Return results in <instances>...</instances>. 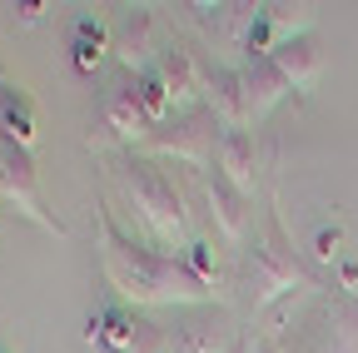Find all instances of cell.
Returning a JSON list of instances; mask_svg holds the SVG:
<instances>
[{
	"label": "cell",
	"instance_id": "cb8c5ba5",
	"mask_svg": "<svg viewBox=\"0 0 358 353\" xmlns=\"http://www.w3.org/2000/svg\"><path fill=\"white\" fill-rule=\"evenodd\" d=\"M244 353H274V348H268V338H254V333H249V338H244Z\"/></svg>",
	"mask_w": 358,
	"mask_h": 353
},
{
	"label": "cell",
	"instance_id": "8fae6325",
	"mask_svg": "<svg viewBox=\"0 0 358 353\" xmlns=\"http://www.w3.org/2000/svg\"><path fill=\"white\" fill-rule=\"evenodd\" d=\"M204 105L219 115L224 129H249V124H254V110H249V80H244V65H214V70H209Z\"/></svg>",
	"mask_w": 358,
	"mask_h": 353
},
{
	"label": "cell",
	"instance_id": "3957f363",
	"mask_svg": "<svg viewBox=\"0 0 358 353\" xmlns=\"http://www.w3.org/2000/svg\"><path fill=\"white\" fill-rule=\"evenodd\" d=\"M294 289H324L319 279H313L303 269V259L294 254L279 214H268L264 234L244 249V264H239V294L244 303L254 308V314H264V308H274L279 298H289Z\"/></svg>",
	"mask_w": 358,
	"mask_h": 353
},
{
	"label": "cell",
	"instance_id": "d4e9b609",
	"mask_svg": "<svg viewBox=\"0 0 358 353\" xmlns=\"http://www.w3.org/2000/svg\"><path fill=\"white\" fill-rule=\"evenodd\" d=\"M0 353H10V348H6V343H0Z\"/></svg>",
	"mask_w": 358,
	"mask_h": 353
},
{
	"label": "cell",
	"instance_id": "9a60e30c",
	"mask_svg": "<svg viewBox=\"0 0 358 353\" xmlns=\"http://www.w3.org/2000/svg\"><path fill=\"white\" fill-rule=\"evenodd\" d=\"M0 140H10L20 150H35V140H40V110H35L30 90L10 85L6 75H0Z\"/></svg>",
	"mask_w": 358,
	"mask_h": 353
},
{
	"label": "cell",
	"instance_id": "6da1fadb",
	"mask_svg": "<svg viewBox=\"0 0 358 353\" xmlns=\"http://www.w3.org/2000/svg\"><path fill=\"white\" fill-rule=\"evenodd\" d=\"M95 224H100V274L115 298L134 308H204L214 298V289L194 279L179 254H164L145 239H134L129 229H120L110 204L95 209Z\"/></svg>",
	"mask_w": 358,
	"mask_h": 353
},
{
	"label": "cell",
	"instance_id": "484cf974",
	"mask_svg": "<svg viewBox=\"0 0 358 353\" xmlns=\"http://www.w3.org/2000/svg\"><path fill=\"white\" fill-rule=\"evenodd\" d=\"M159 353H164V348H159Z\"/></svg>",
	"mask_w": 358,
	"mask_h": 353
},
{
	"label": "cell",
	"instance_id": "277c9868",
	"mask_svg": "<svg viewBox=\"0 0 358 353\" xmlns=\"http://www.w3.org/2000/svg\"><path fill=\"white\" fill-rule=\"evenodd\" d=\"M219 115L209 105H194V110H179L169 115L159 129H150V159H179V164H189V169H209L214 159V145H219Z\"/></svg>",
	"mask_w": 358,
	"mask_h": 353
},
{
	"label": "cell",
	"instance_id": "2e32d148",
	"mask_svg": "<svg viewBox=\"0 0 358 353\" xmlns=\"http://www.w3.org/2000/svg\"><path fill=\"white\" fill-rule=\"evenodd\" d=\"M110 20H100V15H80L75 20V30H70V65H75V75H100L105 70V60H110Z\"/></svg>",
	"mask_w": 358,
	"mask_h": 353
},
{
	"label": "cell",
	"instance_id": "ffe728a7",
	"mask_svg": "<svg viewBox=\"0 0 358 353\" xmlns=\"http://www.w3.org/2000/svg\"><path fill=\"white\" fill-rule=\"evenodd\" d=\"M179 259H185V269H189L194 279H204L209 289L219 284V254H214V239H194Z\"/></svg>",
	"mask_w": 358,
	"mask_h": 353
},
{
	"label": "cell",
	"instance_id": "9c48e42d",
	"mask_svg": "<svg viewBox=\"0 0 358 353\" xmlns=\"http://www.w3.org/2000/svg\"><path fill=\"white\" fill-rule=\"evenodd\" d=\"M155 70H159V80H164L169 100H174V115H179V110L204 105L209 70H199V60H194V50H189V45H179V40H164L159 55H155Z\"/></svg>",
	"mask_w": 358,
	"mask_h": 353
},
{
	"label": "cell",
	"instance_id": "7a4b0ae2",
	"mask_svg": "<svg viewBox=\"0 0 358 353\" xmlns=\"http://www.w3.org/2000/svg\"><path fill=\"white\" fill-rule=\"evenodd\" d=\"M110 189L115 199L124 204L129 224H134V239H145L164 254H185L199 234H194V214H189V199L169 174L159 169V159L140 154V150H124L115 174H110Z\"/></svg>",
	"mask_w": 358,
	"mask_h": 353
},
{
	"label": "cell",
	"instance_id": "5b68a950",
	"mask_svg": "<svg viewBox=\"0 0 358 353\" xmlns=\"http://www.w3.org/2000/svg\"><path fill=\"white\" fill-rule=\"evenodd\" d=\"M0 199H6L15 214H25L30 224H40L45 234H65V224L40 204V185H35V159L30 150L0 140Z\"/></svg>",
	"mask_w": 358,
	"mask_h": 353
},
{
	"label": "cell",
	"instance_id": "44dd1931",
	"mask_svg": "<svg viewBox=\"0 0 358 353\" xmlns=\"http://www.w3.org/2000/svg\"><path fill=\"white\" fill-rule=\"evenodd\" d=\"M319 264H338L343 259V229L338 224H319L313 229V249H308Z\"/></svg>",
	"mask_w": 358,
	"mask_h": 353
},
{
	"label": "cell",
	"instance_id": "4316f807",
	"mask_svg": "<svg viewBox=\"0 0 358 353\" xmlns=\"http://www.w3.org/2000/svg\"><path fill=\"white\" fill-rule=\"evenodd\" d=\"M239 353H244V348H239Z\"/></svg>",
	"mask_w": 358,
	"mask_h": 353
},
{
	"label": "cell",
	"instance_id": "e0dca14e",
	"mask_svg": "<svg viewBox=\"0 0 358 353\" xmlns=\"http://www.w3.org/2000/svg\"><path fill=\"white\" fill-rule=\"evenodd\" d=\"M268 60H274V70L284 75V85H289V90H299V95H308L313 80H319V70H324V55H319V45H313V35L284 40Z\"/></svg>",
	"mask_w": 358,
	"mask_h": 353
},
{
	"label": "cell",
	"instance_id": "5bb4252c",
	"mask_svg": "<svg viewBox=\"0 0 358 353\" xmlns=\"http://www.w3.org/2000/svg\"><path fill=\"white\" fill-rule=\"evenodd\" d=\"M204 204H209V219H214L219 239L224 244H244V234H249V199L234 185H224L219 174H204Z\"/></svg>",
	"mask_w": 358,
	"mask_h": 353
},
{
	"label": "cell",
	"instance_id": "8992f818",
	"mask_svg": "<svg viewBox=\"0 0 358 353\" xmlns=\"http://www.w3.org/2000/svg\"><path fill=\"white\" fill-rule=\"evenodd\" d=\"M239 348H244V333L214 303L189 308V319H179L164 338V353H239Z\"/></svg>",
	"mask_w": 358,
	"mask_h": 353
},
{
	"label": "cell",
	"instance_id": "ba28073f",
	"mask_svg": "<svg viewBox=\"0 0 358 353\" xmlns=\"http://www.w3.org/2000/svg\"><path fill=\"white\" fill-rule=\"evenodd\" d=\"M100 124L110 129V140H120L124 150H140V145L150 140V120H145L134 75H120L110 90H105V100H100Z\"/></svg>",
	"mask_w": 358,
	"mask_h": 353
},
{
	"label": "cell",
	"instance_id": "30bf717a",
	"mask_svg": "<svg viewBox=\"0 0 358 353\" xmlns=\"http://www.w3.org/2000/svg\"><path fill=\"white\" fill-rule=\"evenodd\" d=\"M145 319L134 314V303H124V298H105L95 314H90V324H85V338L90 343H100L105 353H129V348H140L145 343Z\"/></svg>",
	"mask_w": 358,
	"mask_h": 353
},
{
	"label": "cell",
	"instance_id": "d6986e66",
	"mask_svg": "<svg viewBox=\"0 0 358 353\" xmlns=\"http://www.w3.org/2000/svg\"><path fill=\"white\" fill-rule=\"evenodd\" d=\"M134 85H140V105H145L150 129H159V124L174 115V100H169V90H164L159 70H155V65H150V70H140V75H134Z\"/></svg>",
	"mask_w": 358,
	"mask_h": 353
},
{
	"label": "cell",
	"instance_id": "52a82bcc",
	"mask_svg": "<svg viewBox=\"0 0 358 353\" xmlns=\"http://www.w3.org/2000/svg\"><path fill=\"white\" fill-rule=\"evenodd\" d=\"M294 35H308L303 6H254L239 25V50H244V60H268Z\"/></svg>",
	"mask_w": 358,
	"mask_h": 353
},
{
	"label": "cell",
	"instance_id": "ac0fdd59",
	"mask_svg": "<svg viewBox=\"0 0 358 353\" xmlns=\"http://www.w3.org/2000/svg\"><path fill=\"white\" fill-rule=\"evenodd\" d=\"M244 80H249V110H254V120L268 115V110L289 95V85L274 70V60H244Z\"/></svg>",
	"mask_w": 358,
	"mask_h": 353
},
{
	"label": "cell",
	"instance_id": "4fadbf2b",
	"mask_svg": "<svg viewBox=\"0 0 358 353\" xmlns=\"http://www.w3.org/2000/svg\"><path fill=\"white\" fill-rule=\"evenodd\" d=\"M209 169L249 199L254 194V169H259V154H254V135H249V129H219V145H214Z\"/></svg>",
	"mask_w": 358,
	"mask_h": 353
},
{
	"label": "cell",
	"instance_id": "7402d4cb",
	"mask_svg": "<svg viewBox=\"0 0 358 353\" xmlns=\"http://www.w3.org/2000/svg\"><path fill=\"white\" fill-rule=\"evenodd\" d=\"M338 289H343V294L358 289V264H353V259H338Z\"/></svg>",
	"mask_w": 358,
	"mask_h": 353
},
{
	"label": "cell",
	"instance_id": "603a6c76",
	"mask_svg": "<svg viewBox=\"0 0 358 353\" xmlns=\"http://www.w3.org/2000/svg\"><path fill=\"white\" fill-rule=\"evenodd\" d=\"M15 10H20V20H25V25H35V20L45 15V6H40V0H20Z\"/></svg>",
	"mask_w": 358,
	"mask_h": 353
},
{
	"label": "cell",
	"instance_id": "7c38bea8",
	"mask_svg": "<svg viewBox=\"0 0 358 353\" xmlns=\"http://www.w3.org/2000/svg\"><path fill=\"white\" fill-rule=\"evenodd\" d=\"M110 45H115V55H120V65H124L129 75L150 70L155 55H159V45H155V15H150V10H124V15L110 25Z\"/></svg>",
	"mask_w": 358,
	"mask_h": 353
}]
</instances>
